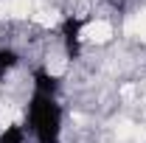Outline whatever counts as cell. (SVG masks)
<instances>
[{"instance_id":"obj_1","label":"cell","mask_w":146,"mask_h":143,"mask_svg":"<svg viewBox=\"0 0 146 143\" xmlns=\"http://www.w3.org/2000/svg\"><path fill=\"white\" fill-rule=\"evenodd\" d=\"M25 126L36 143H59L62 140V107L51 95L34 93L25 109Z\"/></svg>"},{"instance_id":"obj_2","label":"cell","mask_w":146,"mask_h":143,"mask_svg":"<svg viewBox=\"0 0 146 143\" xmlns=\"http://www.w3.org/2000/svg\"><path fill=\"white\" fill-rule=\"evenodd\" d=\"M82 28H84V23L73 14L65 17V23H62V45H65V54L70 59L82 54Z\"/></svg>"},{"instance_id":"obj_3","label":"cell","mask_w":146,"mask_h":143,"mask_svg":"<svg viewBox=\"0 0 146 143\" xmlns=\"http://www.w3.org/2000/svg\"><path fill=\"white\" fill-rule=\"evenodd\" d=\"M31 79H34V81H31L34 93H39V95H51V98H56V95H59L62 81H59V76H56V73H51L48 68H36Z\"/></svg>"},{"instance_id":"obj_4","label":"cell","mask_w":146,"mask_h":143,"mask_svg":"<svg viewBox=\"0 0 146 143\" xmlns=\"http://www.w3.org/2000/svg\"><path fill=\"white\" fill-rule=\"evenodd\" d=\"M20 65V54L14 48H6V45H0V81L9 76V73L14 70Z\"/></svg>"},{"instance_id":"obj_5","label":"cell","mask_w":146,"mask_h":143,"mask_svg":"<svg viewBox=\"0 0 146 143\" xmlns=\"http://www.w3.org/2000/svg\"><path fill=\"white\" fill-rule=\"evenodd\" d=\"M0 143H25V129L20 124H9L0 132Z\"/></svg>"}]
</instances>
